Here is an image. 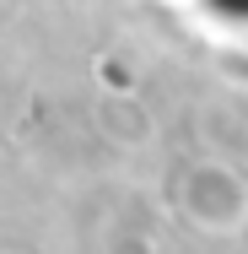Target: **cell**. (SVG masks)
I'll return each instance as SVG.
<instances>
[{
  "mask_svg": "<svg viewBox=\"0 0 248 254\" xmlns=\"http://www.w3.org/2000/svg\"><path fill=\"white\" fill-rule=\"evenodd\" d=\"M178 211L205 233L248 227V179L227 157H199L178 173Z\"/></svg>",
  "mask_w": 248,
  "mask_h": 254,
  "instance_id": "6da1fadb",
  "label": "cell"
},
{
  "mask_svg": "<svg viewBox=\"0 0 248 254\" xmlns=\"http://www.w3.org/2000/svg\"><path fill=\"white\" fill-rule=\"evenodd\" d=\"M0 254H11V249H0Z\"/></svg>",
  "mask_w": 248,
  "mask_h": 254,
  "instance_id": "277c9868",
  "label": "cell"
},
{
  "mask_svg": "<svg viewBox=\"0 0 248 254\" xmlns=\"http://www.w3.org/2000/svg\"><path fill=\"white\" fill-rule=\"evenodd\" d=\"M102 254H151V238L146 233H113Z\"/></svg>",
  "mask_w": 248,
  "mask_h": 254,
  "instance_id": "3957f363",
  "label": "cell"
},
{
  "mask_svg": "<svg viewBox=\"0 0 248 254\" xmlns=\"http://www.w3.org/2000/svg\"><path fill=\"white\" fill-rule=\"evenodd\" d=\"M98 119H102V130H108V141H119V146H141L151 135V119H146V108H141L135 92H108L102 108H98Z\"/></svg>",
  "mask_w": 248,
  "mask_h": 254,
  "instance_id": "7a4b0ae2",
  "label": "cell"
}]
</instances>
